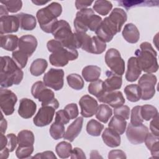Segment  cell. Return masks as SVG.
I'll use <instances>...</instances> for the list:
<instances>
[{
  "label": "cell",
  "mask_w": 159,
  "mask_h": 159,
  "mask_svg": "<svg viewBox=\"0 0 159 159\" xmlns=\"http://www.w3.org/2000/svg\"><path fill=\"white\" fill-rule=\"evenodd\" d=\"M101 75V68L96 65H88L82 70V76L85 81L93 82L99 79Z\"/></svg>",
  "instance_id": "cell-28"
},
{
  "label": "cell",
  "mask_w": 159,
  "mask_h": 159,
  "mask_svg": "<svg viewBox=\"0 0 159 159\" xmlns=\"http://www.w3.org/2000/svg\"><path fill=\"white\" fill-rule=\"evenodd\" d=\"M37 39L32 35H25L19 39L18 47L20 51L30 57L37 47Z\"/></svg>",
  "instance_id": "cell-17"
},
{
  "label": "cell",
  "mask_w": 159,
  "mask_h": 159,
  "mask_svg": "<svg viewBox=\"0 0 159 159\" xmlns=\"http://www.w3.org/2000/svg\"><path fill=\"white\" fill-rule=\"evenodd\" d=\"M101 102L109 104L113 108H117L125 103V99L120 91L106 92L101 97L98 99Z\"/></svg>",
  "instance_id": "cell-16"
},
{
  "label": "cell",
  "mask_w": 159,
  "mask_h": 159,
  "mask_svg": "<svg viewBox=\"0 0 159 159\" xmlns=\"http://www.w3.org/2000/svg\"><path fill=\"white\" fill-rule=\"evenodd\" d=\"M122 35L124 39L130 43H135L140 39L139 30L132 23H128L124 26Z\"/></svg>",
  "instance_id": "cell-24"
},
{
  "label": "cell",
  "mask_w": 159,
  "mask_h": 159,
  "mask_svg": "<svg viewBox=\"0 0 159 159\" xmlns=\"http://www.w3.org/2000/svg\"><path fill=\"white\" fill-rule=\"evenodd\" d=\"M157 81L156 76L152 73L143 74L139 78L138 84L141 90L142 99L149 100L154 96Z\"/></svg>",
  "instance_id": "cell-9"
},
{
  "label": "cell",
  "mask_w": 159,
  "mask_h": 159,
  "mask_svg": "<svg viewBox=\"0 0 159 159\" xmlns=\"http://www.w3.org/2000/svg\"><path fill=\"white\" fill-rule=\"evenodd\" d=\"M70 157L72 159H76V158L85 159L86 158L82 149L78 147H75L74 149L72 150Z\"/></svg>",
  "instance_id": "cell-55"
},
{
  "label": "cell",
  "mask_w": 159,
  "mask_h": 159,
  "mask_svg": "<svg viewBox=\"0 0 159 159\" xmlns=\"http://www.w3.org/2000/svg\"><path fill=\"white\" fill-rule=\"evenodd\" d=\"M29 57L25 53L19 50L14 51L12 53V58L20 68H24L27 65Z\"/></svg>",
  "instance_id": "cell-43"
},
{
  "label": "cell",
  "mask_w": 159,
  "mask_h": 159,
  "mask_svg": "<svg viewBox=\"0 0 159 159\" xmlns=\"http://www.w3.org/2000/svg\"><path fill=\"white\" fill-rule=\"evenodd\" d=\"M147 148L150 151L152 155L154 158L159 156V138L148 132L144 140Z\"/></svg>",
  "instance_id": "cell-27"
},
{
  "label": "cell",
  "mask_w": 159,
  "mask_h": 159,
  "mask_svg": "<svg viewBox=\"0 0 159 159\" xmlns=\"http://www.w3.org/2000/svg\"><path fill=\"white\" fill-rule=\"evenodd\" d=\"M104 143L108 147L114 148L120 145V135L111 128H106L102 134Z\"/></svg>",
  "instance_id": "cell-23"
},
{
  "label": "cell",
  "mask_w": 159,
  "mask_h": 159,
  "mask_svg": "<svg viewBox=\"0 0 159 159\" xmlns=\"http://www.w3.org/2000/svg\"><path fill=\"white\" fill-rule=\"evenodd\" d=\"M6 137L7 139L6 148H7L10 152H12L15 150L17 144L18 143L17 137H16L14 134H9Z\"/></svg>",
  "instance_id": "cell-49"
},
{
  "label": "cell",
  "mask_w": 159,
  "mask_h": 159,
  "mask_svg": "<svg viewBox=\"0 0 159 159\" xmlns=\"http://www.w3.org/2000/svg\"><path fill=\"white\" fill-rule=\"evenodd\" d=\"M1 3L6 7L8 12L11 13L18 12L22 6V2L19 0L4 1H1Z\"/></svg>",
  "instance_id": "cell-45"
},
{
  "label": "cell",
  "mask_w": 159,
  "mask_h": 159,
  "mask_svg": "<svg viewBox=\"0 0 159 159\" xmlns=\"http://www.w3.org/2000/svg\"><path fill=\"white\" fill-rule=\"evenodd\" d=\"M124 93L127 99L132 102H137L141 98V90L138 84H131L124 88Z\"/></svg>",
  "instance_id": "cell-30"
},
{
  "label": "cell",
  "mask_w": 159,
  "mask_h": 159,
  "mask_svg": "<svg viewBox=\"0 0 159 159\" xmlns=\"http://www.w3.org/2000/svg\"><path fill=\"white\" fill-rule=\"evenodd\" d=\"M78 57V52L76 49L62 47L49 56L51 65L55 66H64L69 61L76 60Z\"/></svg>",
  "instance_id": "cell-7"
},
{
  "label": "cell",
  "mask_w": 159,
  "mask_h": 159,
  "mask_svg": "<svg viewBox=\"0 0 159 159\" xmlns=\"http://www.w3.org/2000/svg\"><path fill=\"white\" fill-rule=\"evenodd\" d=\"M83 123V118L79 117L75 119L67 128L66 131L64 135V139L70 141V142H73L75 139L78 137L81 131Z\"/></svg>",
  "instance_id": "cell-22"
},
{
  "label": "cell",
  "mask_w": 159,
  "mask_h": 159,
  "mask_svg": "<svg viewBox=\"0 0 159 159\" xmlns=\"http://www.w3.org/2000/svg\"><path fill=\"white\" fill-rule=\"evenodd\" d=\"M24 73L12 58L8 56L1 57L0 84L1 88H9L17 85L22 80Z\"/></svg>",
  "instance_id": "cell-1"
},
{
  "label": "cell",
  "mask_w": 159,
  "mask_h": 159,
  "mask_svg": "<svg viewBox=\"0 0 159 159\" xmlns=\"http://www.w3.org/2000/svg\"><path fill=\"white\" fill-rule=\"evenodd\" d=\"M112 111L111 107L106 104H100L98 106L96 113V117L99 121L103 123H107L110 117L112 116Z\"/></svg>",
  "instance_id": "cell-35"
},
{
  "label": "cell",
  "mask_w": 159,
  "mask_h": 159,
  "mask_svg": "<svg viewBox=\"0 0 159 159\" xmlns=\"http://www.w3.org/2000/svg\"><path fill=\"white\" fill-rule=\"evenodd\" d=\"M17 98L12 91L1 88L0 89V106L2 112L6 116H9L14 112V106Z\"/></svg>",
  "instance_id": "cell-11"
},
{
  "label": "cell",
  "mask_w": 159,
  "mask_h": 159,
  "mask_svg": "<svg viewBox=\"0 0 159 159\" xmlns=\"http://www.w3.org/2000/svg\"><path fill=\"white\" fill-rule=\"evenodd\" d=\"M148 133V127L143 124L138 126H134L130 123L126 129V136L129 141L134 145L144 142Z\"/></svg>",
  "instance_id": "cell-12"
},
{
  "label": "cell",
  "mask_w": 159,
  "mask_h": 159,
  "mask_svg": "<svg viewBox=\"0 0 159 159\" xmlns=\"http://www.w3.org/2000/svg\"><path fill=\"white\" fill-rule=\"evenodd\" d=\"M72 145L67 142L62 141L55 147V151L58 156L61 158H67L71 153Z\"/></svg>",
  "instance_id": "cell-36"
},
{
  "label": "cell",
  "mask_w": 159,
  "mask_h": 159,
  "mask_svg": "<svg viewBox=\"0 0 159 159\" xmlns=\"http://www.w3.org/2000/svg\"><path fill=\"white\" fill-rule=\"evenodd\" d=\"M34 4L37 5V6H42L43 4H45L47 3H48L49 1H39V0H35V1H32Z\"/></svg>",
  "instance_id": "cell-61"
},
{
  "label": "cell",
  "mask_w": 159,
  "mask_h": 159,
  "mask_svg": "<svg viewBox=\"0 0 159 159\" xmlns=\"http://www.w3.org/2000/svg\"><path fill=\"white\" fill-rule=\"evenodd\" d=\"M103 129L104 125L95 119L90 120L86 125V131L88 134L94 137L99 136Z\"/></svg>",
  "instance_id": "cell-38"
},
{
  "label": "cell",
  "mask_w": 159,
  "mask_h": 159,
  "mask_svg": "<svg viewBox=\"0 0 159 159\" xmlns=\"http://www.w3.org/2000/svg\"><path fill=\"white\" fill-rule=\"evenodd\" d=\"M80 48L83 50L91 53V37L86 33L76 32Z\"/></svg>",
  "instance_id": "cell-41"
},
{
  "label": "cell",
  "mask_w": 159,
  "mask_h": 159,
  "mask_svg": "<svg viewBox=\"0 0 159 159\" xmlns=\"http://www.w3.org/2000/svg\"><path fill=\"white\" fill-rule=\"evenodd\" d=\"M66 80L69 86L75 90H81L84 87V81L78 74L72 73L68 75Z\"/></svg>",
  "instance_id": "cell-39"
},
{
  "label": "cell",
  "mask_w": 159,
  "mask_h": 159,
  "mask_svg": "<svg viewBox=\"0 0 159 159\" xmlns=\"http://www.w3.org/2000/svg\"><path fill=\"white\" fill-rule=\"evenodd\" d=\"M0 127H1V133L4 134L7 129V121L4 118L2 114L1 113V123H0Z\"/></svg>",
  "instance_id": "cell-57"
},
{
  "label": "cell",
  "mask_w": 159,
  "mask_h": 159,
  "mask_svg": "<svg viewBox=\"0 0 159 159\" xmlns=\"http://www.w3.org/2000/svg\"><path fill=\"white\" fill-rule=\"evenodd\" d=\"M70 120H71L70 118L64 109L59 110L56 112L55 119V121L60 122L63 124H66L70 122Z\"/></svg>",
  "instance_id": "cell-50"
},
{
  "label": "cell",
  "mask_w": 159,
  "mask_h": 159,
  "mask_svg": "<svg viewBox=\"0 0 159 159\" xmlns=\"http://www.w3.org/2000/svg\"><path fill=\"white\" fill-rule=\"evenodd\" d=\"M64 71L62 69L50 68L43 77V82L47 87L55 91L60 90L64 84Z\"/></svg>",
  "instance_id": "cell-10"
},
{
  "label": "cell",
  "mask_w": 159,
  "mask_h": 159,
  "mask_svg": "<svg viewBox=\"0 0 159 159\" xmlns=\"http://www.w3.org/2000/svg\"><path fill=\"white\" fill-rule=\"evenodd\" d=\"M20 27L17 17L13 16H4L0 17V33L1 35L16 32Z\"/></svg>",
  "instance_id": "cell-15"
},
{
  "label": "cell",
  "mask_w": 159,
  "mask_h": 159,
  "mask_svg": "<svg viewBox=\"0 0 159 159\" xmlns=\"http://www.w3.org/2000/svg\"><path fill=\"white\" fill-rule=\"evenodd\" d=\"M140 115L146 121H148L156 116L158 115V111L155 107L150 104H145L140 107Z\"/></svg>",
  "instance_id": "cell-40"
},
{
  "label": "cell",
  "mask_w": 159,
  "mask_h": 159,
  "mask_svg": "<svg viewBox=\"0 0 159 159\" xmlns=\"http://www.w3.org/2000/svg\"><path fill=\"white\" fill-rule=\"evenodd\" d=\"M112 8V3L109 1L97 0L93 5V9L102 16L107 15Z\"/></svg>",
  "instance_id": "cell-34"
},
{
  "label": "cell",
  "mask_w": 159,
  "mask_h": 159,
  "mask_svg": "<svg viewBox=\"0 0 159 159\" xmlns=\"http://www.w3.org/2000/svg\"><path fill=\"white\" fill-rule=\"evenodd\" d=\"M7 142V137L4 135V134L1 133V137H0V150L6 147Z\"/></svg>",
  "instance_id": "cell-58"
},
{
  "label": "cell",
  "mask_w": 159,
  "mask_h": 159,
  "mask_svg": "<svg viewBox=\"0 0 159 159\" xmlns=\"http://www.w3.org/2000/svg\"><path fill=\"white\" fill-rule=\"evenodd\" d=\"M127 157L124 152L120 150H112L109 152L108 158H126Z\"/></svg>",
  "instance_id": "cell-53"
},
{
  "label": "cell",
  "mask_w": 159,
  "mask_h": 159,
  "mask_svg": "<svg viewBox=\"0 0 159 159\" xmlns=\"http://www.w3.org/2000/svg\"><path fill=\"white\" fill-rule=\"evenodd\" d=\"M48 63L46 60L43 58H37L31 63L29 70L32 75L39 76L45 72Z\"/></svg>",
  "instance_id": "cell-31"
},
{
  "label": "cell",
  "mask_w": 159,
  "mask_h": 159,
  "mask_svg": "<svg viewBox=\"0 0 159 159\" xmlns=\"http://www.w3.org/2000/svg\"><path fill=\"white\" fill-rule=\"evenodd\" d=\"M55 109L52 106H42L33 119L34 124L37 127H44L51 123L55 115Z\"/></svg>",
  "instance_id": "cell-13"
},
{
  "label": "cell",
  "mask_w": 159,
  "mask_h": 159,
  "mask_svg": "<svg viewBox=\"0 0 159 159\" xmlns=\"http://www.w3.org/2000/svg\"><path fill=\"white\" fill-rule=\"evenodd\" d=\"M150 129L152 134L157 137H159L158 132V115L152 118L150 124Z\"/></svg>",
  "instance_id": "cell-52"
},
{
  "label": "cell",
  "mask_w": 159,
  "mask_h": 159,
  "mask_svg": "<svg viewBox=\"0 0 159 159\" xmlns=\"http://www.w3.org/2000/svg\"><path fill=\"white\" fill-rule=\"evenodd\" d=\"M34 152V146H20L19 145L16 151V155L18 158H29Z\"/></svg>",
  "instance_id": "cell-46"
},
{
  "label": "cell",
  "mask_w": 159,
  "mask_h": 159,
  "mask_svg": "<svg viewBox=\"0 0 159 159\" xmlns=\"http://www.w3.org/2000/svg\"><path fill=\"white\" fill-rule=\"evenodd\" d=\"M140 47V50L137 49L135 54L141 70L147 73L157 72L158 69V64L156 51L152 45L147 42H142Z\"/></svg>",
  "instance_id": "cell-2"
},
{
  "label": "cell",
  "mask_w": 159,
  "mask_h": 159,
  "mask_svg": "<svg viewBox=\"0 0 159 159\" xmlns=\"http://www.w3.org/2000/svg\"><path fill=\"white\" fill-rule=\"evenodd\" d=\"M31 93L33 97L42 102V106H49L55 109L59 107V102L55 98L53 91L47 88L43 82L39 81L35 82L32 86Z\"/></svg>",
  "instance_id": "cell-6"
},
{
  "label": "cell",
  "mask_w": 159,
  "mask_h": 159,
  "mask_svg": "<svg viewBox=\"0 0 159 159\" xmlns=\"http://www.w3.org/2000/svg\"><path fill=\"white\" fill-rule=\"evenodd\" d=\"M105 62L111 71L122 76L125 71V61L116 48H109L105 55Z\"/></svg>",
  "instance_id": "cell-8"
},
{
  "label": "cell",
  "mask_w": 159,
  "mask_h": 159,
  "mask_svg": "<svg viewBox=\"0 0 159 159\" xmlns=\"http://www.w3.org/2000/svg\"><path fill=\"white\" fill-rule=\"evenodd\" d=\"M114 115L119 116L125 120L129 119L130 116V109L129 106L126 105H122L121 106L114 108Z\"/></svg>",
  "instance_id": "cell-47"
},
{
  "label": "cell",
  "mask_w": 159,
  "mask_h": 159,
  "mask_svg": "<svg viewBox=\"0 0 159 159\" xmlns=\"http://www.w3.org/2000/svg\"><path fill=\"white\" fill-rule=\"evenodd\" d=\"M37 109L35 102L28 98H22L20 100L18 109L19 115L24 119H29L35 114Z\"/></svg>",
  "instance_id": "cell-19"
},
{
  "label": "cell",
  "mask_w": 159,
  "mask_h": 159,
  "mask_svg": "<svg viewBox=\"0 0 159 159\" xmlns=\"http://www.w3.org/2000/svg\"><path fill=\"white\" fill-rule=\"evenodd\" d=\"M62 12L60 4L53 2L47 7L39 9L36 14V17L41 29L46 33H52L53 28L58 21Z\"/></svg>",
  "instance_id": "cell-3"
},
{
  "label": "cell",
  "mask_w": 159,
  "mask_h": 159,
  "mask_svg": "<svg viewBox=\"0 0 159 159\" xmlns=\"http://www.w3.org/2000/svg\"><path fill=\"white\" fill-rule=\"evenodd\" d=\"M10 152L7 149V148L5 147L1 150H0V158L1 159H6L9 157V153Z\"/></svg>",
  "instance_id": "cell-59"
},
{
  "label": "cell",
  "mask_w": 159,
  "mask_h": 159,
  "mask_svg": "<svg viewBox=\"0 0 159 159\" xmlns=\"http://www.w3.org/2000/svg\"><path fill=\"white\" fill-rule=\"evenodd\" d=\"M64 110L66 112L70 119L76 118L79 113L77 104L75 103H70L67 104L65 107Z\"/></svg>",
  "instance_id": "cell-48"
},
{
  "label": "cell",
  "mask_w": 159,
  "mask_h": 159,
  "mask_svg": "<svg viewBox=\"0 0 159 159\" xmlns=\"http://www.w3.org/2000/svg\"><path fill=\"white\" fill-rule=\"evenodd\" d=\"M32 158H40V159H44V158H48V159H56L57 157L52 151H45L42 153H38Z\"/></svg>",
  "instance_id": "cell-54"
},
{
  "label": "cell",
  "mask_w": 159,
  "mask_h": 159,
  "mask_svg": "<svg viewBox=\"0 0 159 159\" xmlns=\"http://www.w3.org/2000/svg\"><path fill=\"white\" fill-rule=\"evenodd\" d=\"M52 34L55 39L60 42L64 47L70 49L80 48L76 32H72L70 24L66 20H58L53 28Z\"/></svg>",
  "instance_id": "cell-5"
},
{
  "label": "cell",
  "mask_w": 159,
  "mask_h": 159,
  "mask_svg": "<svg viewBox=\"0 0 159 159\" xmlns=\"http://www.w3.org/2000/svg\"><path fill=\"white\" fill-rule=\"evenodd\" d=\"M81 114L84 117H91L96 114L98 108L97 101L89 95H84L79 101Z\"/></svg>",
  "instance_id": "cell-14"
},
{
  "label": "cell",
  "mask_w": 159,
  "mask_h": 159,
  "mask_svg": "<svg viewBox=\"0 0 159 159\" xmlns=\"http://www.w3.org/2000/svg\"><path fill=\"white\" fill-rule=\"evenodd\" d=\"M106 18L119 33L120 32L122 25L126 22L127 16L124 10L116 7L112 10L109 16L106 17Z\"/></svg>",
  "instance_id": "cell-18"
},
{
  "label": "cell",
  "mask_w": 159,
  "mask_h": 159,
  "mask_svg": "<svg viewBox=\"0 0 159 159\" xmlns=\"http://www.w3.org/2000/svg\"><path fill=\"white\" fill-rule=\"evenodd\" d=\"M140 106H136L131 110L130 124L134 126H138L143 123V119L140 115Z\"/></svg>",
  "instance_id": "cell-44"
},
{
  "label": "cell",
  "mask_w": 159,
  "mask_h": 159,
  "mask_svg": "<svg viewBox=\"0 0 159 159\" xmlns=\"http://www.w3.org/2000/svg\"><path fill=\"white\" fill-rule=\"evenodd\" d=\"M93 2V1H81V0H76L75 1V6L77 9H86L87 7L91 5Z\"/></svg>",
  "instance_id": "cell-56"
},
{
  "label": "cell",
  "mask_w": 159,
  "mask_h": 159,
  "mask_svg": "<svg viewBox=\"0 0 159 159\" xmlns=\"http://www.w3.org/2000/svg\"><path fill=\"white\" fill-rule=\"evenodd\" d=\"M1 47L7 51H14L18 46L19 39L15 35H1Z\"/></svg>",
  "instance_id": "cell-26"
},
{
  "label": "cell",
  "mask_w": 159,
  "mask_h": 159,
  "mask_svg": "<svg viewBox=\"0 0 159 159\" xmlns=\"http://www.w3.org/2000/svg\"><path fill=\"white\" fill-rule=\"evenodd\" d=\"M88 89V92L98 99L101 97L106 93L104 81L99 79L89 84Z\"/></svg>",
  "instance_id": "cell-33"
},
{
  "label": "cell",
  "mask_w": 159,
  "mask_h": 159,
  "mask_svg": "<svg viewBox=\"0 0 159 159\" xmlns=\"http://www.w3.org/2000/svg\"><path fill=\"white\" fill-rule=\"evenodd\" d=\"M16 16L19 19L20 27L22 30H32L35 28L37 21L33 15L21 12Z\"/></svg>",
  "instance_id": "cell-25"
},
{
  "label": "cell",
  "mask_w": 159,
  "mask_h": 159,
  "mask_svg": "<svg viewBox=\"0 0 159 159\" xmlns=\"http://www.w3.org/2000/svg\"><path fill=\"white\" fill-rule=\"evenodd\" d=\"M102 21V18L95 14L92 9L86 8L76 13L73 24L76 32L86 33L88 30L95 32Z\"/></svg>",
  "instance_id": "cell-4"
},
{
  "label": "cell",
  "mask_w": 159,
  "mask_h": 159,
  "mask_svg": "<svg viewBox=\"0 0 159 159\" xmlns=\"http://www.w3.org/2000/svg\"><path fill=\"white\" fill-rule=\"evenodd\" d=\"M18 144L20 146H32L34 143V135L33 132L28 130H22L17 135Z\"/></svg>",
  "instance_id": "cell-32"
},
{
  "label": "cell",
  "mask_w": 159,
  "mask_h": 159,
  "mask_svg": "<svg viewBox=\"0 0 159 159\" xmlns=\"http://www.w3.org/2000/svg\"><path fill=\"white\" fill-rule=\"evenodd\" d=\"M126 126L127 122L125 119L117 115H114L112 117L108 124L109 128L116 131L119 135H122L124 133L126 130Z\"/></svg>",
  "instance_id": "cell-29"
},
{
  "label": "cell",
  "mask_w": 159,
  "mask_h": 159,
  "mask_svg": "<svg viewBox=\"0 0 159 159\" xmlns=\"http://www.w3.org/2000/svg\"><path fill=\"white\" fill-rule=\"evenodd\" d=\"M49 132L51 137L55 140H58L63 138L65 134L64 124L55 120L50 127Z\"/></svg>",
  "instance_id": "cell-37"
},
{
  "label": "cell",
  "mask_w": 159,
  "mask_h": 159,
  "mask_svg": "<svg viewBox=\"0 0 159 159\" xmlns=\"http://www.w3.org/2000/svg\"><path fill=\"white\" fill-rule=\"evenodd\" d=\"M107 78L104 81L106 92H111L119 89L122 84V76L116 74L112 71L106 72Z\"/></svg>",
  "instance_id": "cell-20"
},
{
  "label": "cell",
  "mask_w": 159,
  "mask_h": 159,
  "mask_svg": "<svg viewBox=\"0 0 159 159\" xmlns=\"http://www.w3.org/2000/svg\"><path fill=\"white\" fill-rule=\"evenodd\" d=\"M106 48V44L104 42L99 39L97 36L91 37V53L101 54L104 52Z\"/></svg>",
  "instance_id": "cell-42"
},
{
  "label": "cell",
  "mask_w": 159,
  "mask_h": 159,
  "mask_svg": "<svg viewBox=\"0 0 159 159\" xmlns=\"http://www.w3.org/2000/svg\"><path fill=\"white\" fill-rule=\"evenodd\" d=\"M0 15H1V16H7L8 15V11L6 9V7L1 4V6H0Z\"/></svg>",
  "instance_id": "cell-60"
},
{
  "label": "cell",
  "mask_w": 159,
  "mask_h": 159,
  "mask_svg": "<svg viewBox=\"0 0 159 159\" xmlns=\"http://www.w3.org/2000/svg\"><path fill=\"white\" fill-rule=\"evenodd\" d=\"M142 70L138 65L135 57L129 58L127 61V69L125 73V79L127 81L134 82L138 80L141 75Z\"/></svg>",
  "instance_id": "cell-21"
},
{
  "label": "cell",
  "mask_w": 159,
  "mask_h": 159,
  "mask_svg": "<svg viewBox=\"0 0 159 159\" xmlns=\"http://www.w3.org/2000/svg\"><path fill=\"white\" fill-rule=\"evenodd\" d=\"M47 47L48 48V50L50 52L53 53L55 51L58 50V49L63 47V45L58 40H57L55 39H52L49 40L47 43Z\"/></svg>",
  "instance_id": "cell-51"
}]
</instances>
